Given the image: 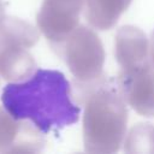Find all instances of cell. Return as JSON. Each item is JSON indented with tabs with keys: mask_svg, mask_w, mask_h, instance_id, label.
Wrapping results in <instances>:
<instances>
[{
	"mask_svg": "<svg viewBox=\"0 0 154 154\" xmlns=\"http://www.w3.org/2000/svg\"><path fill=\"white\" fill-rule=\"evenodd\" d=\"M1 102L14 120L28 119L43 134L77 123L81 112L71 100L69 81L55 70L38 69L25 82L8 83Z\"/></svg>",
	"mask_w": 154,
	"mask_h": 154,
	"instance_id": "1",
	"label": "cell"
}]
</instances>
